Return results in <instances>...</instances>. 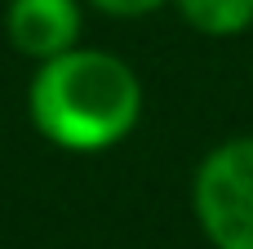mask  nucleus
<instances>
[{"mask_svg": "<svg viewBox=\"0 0 253 249\" xmlns=\"http://www.w3.org/2000/svg\"><path fill=\"white\" fill-rule=\"evenodd\" d=\"M4 36L36 62L58 58L80 45V0H9Z\"/></svg>", "mask_w": 253, "mask_h": 249, "instance_id": "obj_3", "label": "nucleus"}, {"mask_svg": "<svg viewBox=\"0 0 253 249\" xmlns=\"http://www.w3.org/2000/svg\"><path fill=\"white\" fill-rule=\"evenodd\" d=\"M36 134L62 151L93 156L125 143L142 116V80L107 49H67L44 58L27 85Z\"/></svg>", "mask_w": 253, "mask_h": 249, "instance_id": "obj_1", "label": "nucleus"}, {"mask_svg": "<svg viewBox=\"0 0 253 249\" xmlns=\"http://www.w3.org/2000/svg\"><path fill=\"white\" fill-rule=\"evenodd\" d=\"M89 4L102 9V13H111V18H142V13H156L169 0H89Z\"/></svg>", "mask_w": 253, "mask_h": 249, "instance_id": "obj_5", "label": "nucleus"}, {"mask_svg": "<svg viewBox=\"0 0 253 249\" xmlns=\"http://www.w3.org/2000/svg\"><path fill=\"white\" fill-rule=\"evenodd\" d=\"M200 36H240L253 27V0H173Z\"/></svg>", "mask_w": 253, "mask_h": 249, "instance_id": "obj_4", "label": "nucleus"}, {"mask_svg": "<svg viewBox=\"0 0 253 249\" xmlns=\"http://www.w3.org/2000/svg\"><path fill=\"white\" fill-rule=\"evenodd\" d=\"M191 205L213 249H253V134L218 143L200 160Z\"/></svg>", "mask_w": 253, "mask_h": 249, "instance_id": "obj_2", "label": "nucleus"}]
</instances>
